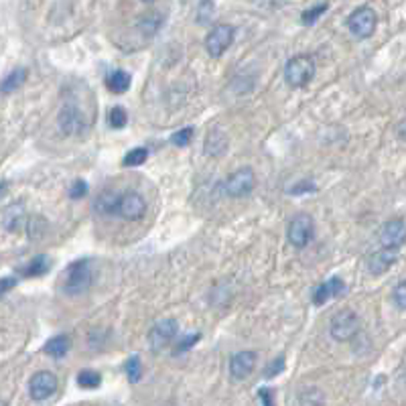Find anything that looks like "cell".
<instances>
[{
    "label": "cell",
    "mask_w": 406,
    "mask_h": 406,
    "mask_svg": "<svg viewBox=\"0 0 406 406\" xmlns=\"http://www.w3.org/2000/svg\"><path fill=\"white\" fill-rule=\"evenodd\" d=\"M329 334L335 341H350L359 334V317L356 311H337L329 323Z\"/></svg>",
    "instance_id": "obj_2"
},
{
    "label": "cell",
    "mask_w": 406,
    "mask_h": 406,
    "mask_svg": "<svg viewBox=\"0 0 406 406\" xmlns=\"http://www.w3.org/2000/svg\"><path fill=\"white\" fill-rule=\"evenodd\" d=\"M49 268V260L45 256H39V258H35V260H31V263L26 264L23 268V276L26 279H33V276H41V274H45Z\"/></svg>",
    "instance_id": "obj_25"
},
{
    "label": "cell",
    "mask_w": 406,
    "mask_h": 406,
    "mask_svg": "<svg viewBox=\"0 0 406 406\" xmlns=\"http://www.w3.org/2000/svg\"><path fill=\"white\" fill-rule=\"evenodd\" d=\"M376 24H378V17H376L374 8H370V6H359V8H356V10L350 15V19H348L350 31H352L358 39H368V37H372L374 31H376Z\"/></svg>",
    "instance_id": "obj_6"
},
{
    "label": "cell",
    "mask_w": 406,
    "mask_h": 406,
    "mask_svg": "<svg viewBox=\"0 0 406 406\" xmlns=\"http://www.w3.org/2000/svg\"><path fill=\"white\" fill-rule=\"evenodd\" d=\"M77 384L86 390H92V388H97L102 384V376L94 370H81L77 374Z\"/></svg>",
    "instance_id": "obj_26"
},
{
    "label": "cell",
    "mask_w": 406,
    "mask_h": 406,
    "mask_svg": "<svg viewBox=\"0 0 406 406\" xmlns=\"http://www.w3.org/2000/svg\"><path fill=\"white\" fill-rule=\"evenodd\" d=\"M254 185H256L254 171L250 167H242L228 177L226 193H228V197L240 199V197H246V195H250V193L254 192Z\"/></svg>",
    "instance_id": "obj_7"
},
{
    "label": "cell",
    "mask_w": 406,
    "mask_h": 406,
    "mask_svg": "<svg viewBox=\"0 0 406 406\" xmlns=\"http://www.w3.org/2000/svg\"><path fill=\"white\" fill-rule=\"evenodd\" d=\"M124 372H126L130 382H139L143 378V361H141V358L139 356H130V358L126 359V364H124Z\"/></svg>",
    "instance_id": "obj_24"
},
{
    "label": "cell",
    "mask_w": 406,
    "mask_h": 406,
    "mask_svg": "<svg viewBox=\"0 0 406 406\" xmlns=\"http://www.w3.org/2000/svg\"><path fill=\"white\" fill-rule=\"evenodd\" d=\"M126 120H128V116H126V110L122 106H114L108 114V122H110L112 128H124Z\"/></svg>",
    "instance_id": "obj_28"
},
{
    "label": "cell",
    "mask_w": 406,
    "mask_h": 406,
    "mask_svg": "<svg viewBox=\"0 0 406 406\" xmlns=\"http://www.w3.org/2000/svg\"><path fill=\"white\" fill-rule=\"evenodd\" d=\"M57 384L59 382H57V376L55 374H51L47 370L37 372L29 380V394H31L33 400L43 403V400H47V398H51L57 392Z\"/></svg>",
    "instance_id": "obj_10"
},
{
    "label": "cell",
    "mask_w": 406,
    "mask_h": 406,
    "mask_svg": "<svg viewBox=\"0 0 406 406\" xmlns=\"http://www.w3.org/2000/svg\"><path fill=\"white\" fill-rule=\"evenodd\" d=\"M392 299H394V303H396L398 309L406 311V281H400V283L394 287Z\"/></svg>",
    "instance_id": "obj_32"
},
{
    "label": "cell",
    "mask_w": 406,
    "mask_h": 406,
    "mask_svg": "<svg viewBox=\"0 0 406 406\" xmlns=\"http://www.w3.org/2000/svg\"><path fill=\"white\" fill-rule=\"evenodd\" d=\"M343 292H345V283L339 276H335V279H329L327 283H323V285H319V287L315 288L313 303L315 305H325L331 297H339Z\"/></svg>",
    "instance_id": "obj_16"
},
{
    "label": "cell",
    "mask_w": 406,
    "mask_h": 406,
    "mask_svg": "<svg viewBox=\"0 0 406 406\" xmlns=\"http://www.w3.org/2000/svg\"><path fill=\"white\" fill-rule=\"evenodd\" d=\"M86 193H88V185H86V181H81V179H77L75 183L72 185V195L73 199H81V197H86Z\"/></svg>",
    "instance_id": "obj_34"
},
{
    "label": "cell",
    "mask_w": 406,
    "mask_h": 406,
    "mask_svg": "<svg viewBox=\"0 0 406 406\" xmlns=\"http://www.w3.org/2000/svg\"><path fill=\"white\" fill-rule=\"evenodd\" d=\"M396 132H398V136H400V141H406V120H405V122H400V124H398V128H396Z\"/></svg>",
    "instance_id": "obj_39"
},
{
    "label": "cell",
    "mask_w": 406,
    "mask_h": 406,
    "mask_svg": "<svg viewBox=\"0 0 406 406\" xmlns=\"http://www.w3.org/2000/svg\"><path fill=\"white\" fill-rule=\"evenodd\" d=\"M15 285H17V279H10V276L2 279V281H0V297H2L4 292H8Z\"/></svg>",
    "instance_id": "obj_37"
},
{
    "label": "cell",
    "mask_w": 406,
    "mask_h": 406,
    "mask_svg": "<svg viewBox=\"0 0 406 406\" xmlns=\"http://www.w3.org/2000/svg\"><path fill=\"white\" fill-rule=\"evenodd\" d=\"M199 341V334H193L192 337H185L179 345H177V354H183V352H187L189 348H193L195 343Z\"/></svg>",
    "instance_id": "obj_35"
},
{
    "label": "cell",
    "mask_w": 406,
    "mask_h": 406,
    "mask_svg": "<svg viewBox=\"0 0 406 406\" xmlns=\"http://www.w3.org/2000/svg\"><path fill=\"white\" fill-rule=\"evenodd\" d=\"M92 281H94V270L90 266V260H77L68 270V276H65V292L72 295V297L84 295L88 288L92 287Z\"/></svg>",
    "instance_id": "obj_3"
},
{
    "label": "cell",
    "mask_w": 406,
    "mask_h": 406,
    "mask_svg": "<svg viewBox=\"0 0 406 406\" xmlns=\"http://www.w3.org/2000/svg\"><path fill=\"white\" fill-rule=\"evenodd\" d=\"M258 396H260V400H263V406H274V400H272V392H270V390L263 388V390L258 392Z\"/></svg>",
    "instance_id": "obj_38"
},
{
    "label": "cell",
    "mask_w": 406,
    "mask_h": 406,
    "mask_svg": "<svg viewBox=\"0 0 406 406\" xmlns=\"http://www.w3.org/2000/svg\"><path fill=\"white\" fill-rule=\"evenodd\" d=\"M29 224V215H26V210H24L23 203H10L4 212H2V226L4 230L8 232H21L26 228Z\"/></svg>",
    "instance_id": "obj_14"
},
{
    "label": "cell",
    "mask_w": 406,
    "mask_h": 406,
    "mask_svg": "<svg viewBox=\"0 0 406 406\" xmlns=\"http://www.w3.org/2000/svg\"><path fill=\"white\" fill-rule=\"evenodd\" d=\"M163 23V17L161 15H146L143 21H141V29L150 37L159 31V26Z\"/></svg>",
    "instance_id": "obj_27"
},
{
    "label": "cell",
    "mask_w": 406,
    "mask_h": 406,
    "mask_svg": "<svg viewBox=\"0 0 406 406\" xmlns=\"http://www.w3.org/2000/svg\"><path fill=\"white\" fill-rule=\"evenodd\" d=\"M146 212V201L141 193H124L120 195L118 201V215L124 219H141Z\"/></svg>",
    "instance_id": "obj_12"
},
{
    "label": "cell",
    "mask_w": 406,
    "mask_h": 406,
    "mask_svg": "<svg viewBox=\"0 0 406 406\" xmlns=\"http://www.w3.org/2000/svg\"><path fill=\"white\" fill-rule=\"evenodd\" d=\"M132 84V77L128 72H112L108 77H106V88L112 92V94H124Z\"/></svg>",
    "instance_id": "obj_19"
},
{
    "label": "cell",
    "mask_w": 406,
    "mask_h": 406,
    "mask_svg": "<svg viewBox=\"0 0 406 406\" xmlns=\"http://www.w3.org/2000/svg\"><path fill=\"white\" fill-rule=\"evenodd\" d=\"M327 10V4H319V6H313V8H309V10H305L303 13V17H301V21L305 24H313L323 13Z\"/></svg>",
    "instance_id": "obj_30"
},
{
    "label": "cell",
    "mask_w": 406,
    "mask_h": 406,
    "mask_svg": "<svg viewBox=\"0 0 406 406\" xmlns=\"http://www.w3.org/2000/svg\"><path fill=\"white\" fill-rule=\"evenodd\" d=\"M307 192H315V185H313V183H297V185L290 189L292 195H299V193H307Z\"/></svg>",
    "instance_id": "obj_36"
},
{
    "label": "cell",
    "mask_w": 406,
    "mask_h": 406,
    "mask_svg": "<svg viewBox=\"0 0 406 406\" xmlns=\"http://www.w3.org/2000/svg\"><path fill=\"white\" fill-rule=\"evenodd\" d=\"M0 406H6V403H4V400H0Z\"/></svg>",
    "instance_id": "obj_41"
},
{
    "label": "cell",
    "mask_w": 406,
    "mask_h": 406,
    "mask_svg": "<svg viewBox=\"0 0 406 406\" xmlns=\"http://www.w3.org/2000/svg\"><path fill=\"white\" fill-rule=\"evenodd\" d=\"M192 139L193 128H183V130H179V132H175L171 136V143L175 144V146H187V144L192 143Z\"/></svg>",
    "instance_id": "obj_31"
},
{
    "label": "cell",
    "mask_w": 406,
    "mask_h": 406,
    "mask_svg": "<svg viewBox=\"0 0 406 406\" xmlns=\"http://www.w3.org/2000/svg\"><path fill=\"white\" fill-rule=\"evenodd\" d=\"M179 334V325L175 319H161L153 325V329L148 331V345L155 354L167 350L169 345L177 339Z\"/></svg>",
    "instance_id": "obj_5"
},
{
    "label": "cell",
    "mask_w": 406,
    "mask_h": 406,
    "mask_svg": "<svg viewBox=\"0 0 406 406\" xmlns=\"http://www.w3.org/2000/svg\"><path fill=\"white\" fill-rule=\"evenodd\" d=\"M214 17V0H201L197 8V21L199 23H210Z\"/></svg>",
    "instance_id": "obj_29"
},
{
    "label": "cell",
    "mask_w": 406,
    "mask_h": 406,
    "mask_svg": "<svg viewBox=\"0 0 406 406\" xmlns=\"http://www.w3.org/2000/svg\"><path fill=\"white\" fill-rule=\"evenodd\" d=\"M396 260H398V250L380 246V250H374L370 254V258H368V270L372 274H384Z\"/></svg>",
    "instance_id": "obj_15"
},
{
    "label": "cell",
    "mask_w": 406,
    "mask_h": 406,
    "mask_svg": "<svg viewBox=\"0 0 406 406\" xmlns=\"http://www.w3.org/2000/svg\"><path fill=\"white\" fill-rule=\"evenodd\" d=\"M406 244V221L400 217H394L386 221L380 230V246L384 248H394L398 250Z\"/></svg>",
    "instance_id": "obj_11"
},
{
    "label": "cell",
    "mask_w": 406,
    "mask_h": 406,
    "mask_svg": "<svg viewBox=\"0 0 406 406\" xmlns=\"http://www.w3.org/2000/svg\"><path fill=\"white\" fill-rule=\"evenodd\" d=\"M146 159H148V148L136 146V148L126 153V157L122 159V165L124 167H139V165H143Z\"/></svg>",
    "instance_id": "obj_23"
},
{
    "label": "cell",
    "mask_w": 406,
    "mask_h": 406,
    "mask_svg": "<svg viewBox=\"0 0 406 406\" xmlns=\"http://www.w3.org/2000/svg\"><path fill=\"white\" fill-rule=\"evenodd\" d=\"M203 150L210 155V157H221V155H226V150H228V136H226V132H221L219 128H214L210 134H208V139H205V144H203Z\"/></svg>",
    "instance_id": "obj_17"
},
{
    "label": "cell",
    "mask_w": 406,
    "mask_h": 406,
    "mask_svg": "<svg viewBox=\"0 0 406 406\" xmlns=\"http://www.w3.org/2000/svg\"><path fill=\"white\" fill-rule=\"evenodd\" d=\"M118 201L120 195H116V193H100L96 199V212L102 215H116L118 214Z\"/></svg>",
    "instance_id": "obj_20"
},
{
    "label": "cell",
    "mask_w": 406,
    "mask_h": 406,
    "mask_svg": "<svg viewBox=\"0 0 406 406\" xmlns=\"http://www.w3.org/2000/svg\"><path fill=\"white\" fill-rule=\"evenodd\" d=\"M299 406H323L325 405V394L319 388H305L299 392Z\"/></svg>",
    "instance_id": "obj_22"
},
{
    "label": "cell",
    "mask_w": 406,
    "mask_h": 406,
    "mask_svg": "<svg viewBox=\"0 0 406 406\" xmlns=\"http://www.w3.org/2000/svg\"><path fill=\"white\" fill-rule=\"evenodd\" d=\"M315 234V221L309 214H297L290 224H288L287 238L290 246H295L297 250H303L309 246V242L313 240Z\"/></svg>",
    "instance_id": "obj_4"
},
{
    "label": "cell",
    "mask_w": 406,
    "mask_h": 406,
    "mask_svg": "<svg viewBox=\"0 0 406 406\" xmlns=\"http://www.w3.org/2000/svg\"><path fill=\"white\" fill-rule=\"evenodd\" d=\"M236 37V29L232 24H217L210 31V35L205 37V49L212 57H221L230 45L234 43Z\"/></svg>",
    "instance_id": "obj_8"
},
{
    "label": "cell",
    "mask_w": 406,
    "mask_h": 406,
    "mask_svg": "<svg viewBox=\"0 0 406 406\" xmlns=\"http://www.w3.org/2000/svg\"><path fill=\"white\" fill-rule=\"evenodd\" d=\"M315 77V61L311 55H297L288 59L285 68V79L290 88H305Z\"/></svg>",
    "instance_id": "obj_1"
},
{
    "label": "cell",
    "mask_w": 406,
    "mask_h": 406,
    "mask_svg": "<svg viewBox=\"0 0 406 406\" xmlns=\"http://www.w3.org/2000/svg\"><path fill=\"white\" fill-rule=\"evenodd\" d=\"M70 348H72V341H70V337L68 335H55V337H51L47 343L43 345V352L51 356V358H63V356H68V352H70Z\"/></svg>",
    "instance_id": "obj_18"
},
{
    "label": "cell",
    "mask_w": 406,
    "mask_h": 406,
    "mask_svg": "<svg viewBox=\"0 0 406 406\" xmlns=\"http://www.w3.org/2000/svg\"><path fill=\"white\" fill-rule=\"evenodd\" d=\"M24 81H26V70L19 68V70L10 72L8 75H6V77H4V81H2V86H0V90H2L4 94L17 92V90L23 86Z\"/></svg>",
    "instance_id": "obj_21"
},
{
    "label": "cell",
    "mask_w": 406,
    "mask_h": 406,
    "mask_svg": "<svg viewBox=\"0 0 406 406\" xmlns=\"http://www.w3.org/2000/svg\"><path fill=\"white\" fill-rule=\"evenodd\" d=\"M283 370H285V358H276L272 364H268L264 376H266V378H274V376H279Z\"/></svg>",
    "instance_id": "obj_33"
},
{
    "label": "cell",
    "mask_w": 406,
    "mask_h": 406,
    "mask_svg": "<svg viewBox=\"0 0 406 406\" xmlns=\"http://www.w3.org/2000/svg\"><path fill=\"white\" fill-rule=\"evenodd\" d=\"M143 2H146V4H153V2H157V0H143Z\"/></svg>",
    "instance_id": "obj_40"
},
{
    "label": "cell",
    "mask_w": 406,
    "mask_h": 406,
    "mask_svg": "<svg viewBox=\"0 0 406 406\" xmlns=\"http://www.w3.org/2000/svg\"><path fill=\"white\" fill-rule=\"evenodd\" d=\"M254 366H256V354L250 350H244L230 359V374L234 380H246L252 374Z\"/></svg>",
    "instance_id": "obj_13"
},
{
    "label": "cell",
    "mask_w": 406,
    "mask_h": 406,
    "mask_svg": "<svg viewBox=\"0 0 406 406\" xmlns=\"http://www.w3.org/2000/svg\"><path fill=\"white\" fill-rule=\"evenodd\" d=\"M57 120H59L61 132L68 134V136H79V134H84L86 128H88V120L84 116V112H81L77 106H73V104H65V106L61 108L59 118Z\"/></svg>",
    "instance_id": "obj_9"
}]
</instances>
